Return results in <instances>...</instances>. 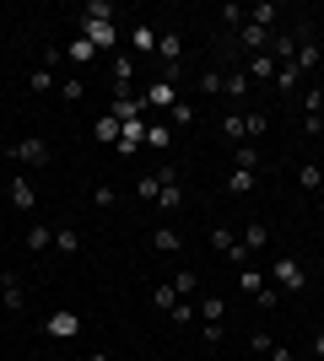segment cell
<instances>
[{
    "label": "cell",
    "instance_id": "cell-16",
    "mask_svg": "<svg viewBox=\"0 0 324 361\" xmlns=\"http://www.w3.org/2000/svg\"><path fill=\"white\" fill-rule=\"evenodd\" d=\"M0 302H6L11 313H22V307H28V297H22V281H16V275H0Z\"/></svg>",
    "mask_w": 324,
    "mask_h": 361
},
{
    "label": "cell",
    "instance_id": "cell-31",
    "mask_svg": "<svg viewBox=\"0 0 324 361\" xmlns=\"http://www.w3.org/2000/svg\"><path fill=\"white\" fill-rule=\"evenodd\" d=\"M92 135L103 140V146H114V140H119V119H114V114H103V119L92 124Z\"/></svg>",
    "mask_w": 324,
    "mask_h": 361
},
{
    "label": "cell",
    "instance_id": "cell-40",
    "mask_svg": "<svg viewBox=\"0 0 324 361\" xmlns=\"http://www.w3.org/2000/svg\"><path fill=\"white\" fill-rule=\"evenodd\" d=\"M232 243H238V232H232V226H216V232H211V248H216V254H227Z\"/></svg>",
    "mask_w": 324,
    "mask_h": 361
},
{
    "label": "cell",
    "instance_id": "cell-6",
    "mask_svg": "<svg viewBox=\"0 0 324 361\" xmlns=\"http://www.w3.org/2000/svg\"><path fill=\"white\" fill-rule=\"evenodd\" d=\"M44 329H49V340H76V334H81V318L71 313V307H60V313H49Z\"/></svg>",
    "mask_w": 324,
    "mask_h": 361
},
{
    "label": "cell",
    "instance_id": "cell-44",
    "mask_svg": "<svg viewBox=\"0 0 324 361\" xmlns=\"http://www.w3.org/2000/svg\"><path fill=\"white\" fill-rule=\"evenodd\" d=\"M222 22H232V27H244V22H248V11H244V6H232V0H227V6H222Z\"/></svg>",
    "mask_w": 324,
    "mask_h": 361
},
{
    "label": "cell",
    "instance_id": "cell-47",
    "mask_svg": "<svg viewBox=\"0 0 324 361\" xmlns=\"http://www.w3.org/2000/svg\"><path fill=\"white\" fill-rule=\"evenodd\" d=\"M92 205H97V211H108V205H114V189H108V183H97V189H92Z\"/></svg>",
    "mask_w": 324,
    "mask_h": 361
},
{
    "label": "cell",
    "instance_id": "cell-41",
    "mask_svg": "<svg viewBox=\"0 0 324 361\" xmlns=\"http://www.w3.org/2000/svg\"><path fill=\"white\" fill-rule=\"evenodd\" d=\"M60 97H65V103H81V97H87V87H81V75H71V81H60Z\"/></svg>",
    "mask_w": 324,
    "mask_h": 361
},
{
    "label": "cell",
    "instance_id": "cell-42",
    "mask_svg": "<svg viewBox=\"0 0 324 361\" xmlns=\"http://www.w3.org/2000/svg\"><path fill=\"white\" fill-rule=\"evenodd\" d=\"M248 350H254V356H270V350H276V340H270V334H248Z\"/></svg>",
    "mask_w": 324,
    "mask_h": 361
},
{
    "label": "cell",
    "instance_id": "cell-39",
    "mask_svg": "<svg viewBox=\"0 0 324 361\" xmlns=\"http://www.w3.org/2000/svg\"><path fill=\"white\" fill-rule=\"evenodd\" d=\"M54 75H60V71H44V65H38V71H32L28 81H32V92H54V87H60Z\"/></svg>",
    "mask_w": 324,
    "mask_h": 361
},
{
    "label": "cell",
    "instance_id": "cell-19",
    "mask_svg": "<svg viewBox=\"0 0 324 361\" xmlns=\"http://www.w3.org/2000/svg\"><path fill=\"white\" fill-rule=\"evenodd\" d=\"M114 92H130V81H136V60H130V54H114Z\"/></svg>",
    "mask_w": 324,
    "mask_h": 361
},
{
    "label": "cell",
    "instance_id": "cell-29",
    "mask_svg": "<svg viewBox=\"0 0 324 361\" xmlns=\"http://www.w3.org/2000/svg\"><path fill=\"white\" fill-rule=\"evenodd\" d=\"M157 195H162V178H157V173H146V178H136V200H146V205H157Z\"/></svg>",
    "mask_w": 324,
    "mask_h": 361
},
{
    "label": "cell",
    "instance_id": "cell-52",
    "mask_svg": "<svg viewBox=\"0 0 324 361\" xmlns=\"http://www.w3.org/2000/svg\"><path fill=\"white\" fill-rule=\"evenodd\" d=\"M313 361H324V356H313Z\"/></svg>",
    "mask_w": 324,
    "mask_h": 361
},
{
    "label": "cell",
    "instance_id": "cell-30",
    "mask_svg": "<svg viewBox=\"0 0 324 361\" xmlns=\"http://www.w3.org/2000/svg\"><path fill=\"white\" fill-rule=\"evenodd\" d=\"M54 254L76 259V254H81V232H54Z\"/></svg>",
    "mask_w": 324,
    "mask_h": 361
},
{
    "label": "cell",
    "instance_id": "cell-3",
    "mask_svg": "<svg viewBox=\"0 0 324 361\" xmlns=\"http://www.w3.org/2000/svg\"><path fill=\"white\" fill-rule=\"evenodd\" d=\"M157 60H162V71H173V65L184 60V32H179V27L157 32Z\"/></svg>",
    "mask_w": 324,
    "mask_h": 361
},
{
    "label": "cell",
    "instance_id": "cell-20",
    "mask_svg": "<svg viewBox=\"0 0 324 361\" xmlns=\"http://www.w3.org/2000/svg\"><path fill=\"white\" fill-rule=\"evenodd\" d=\"M265 130H270V114H265V108L244 114V140H248V146H254V140H265Z\"/></svg>",
    "mask_w": 324,
    "mask_h": 361
},
{
    "label": "cell",
    "instance_id": "cell-38",
    "mask_svg": "<svg viewBox=\"0 0 324 361\" xmlns=\"http://www.w3.org/2000/svg\"><path fill=\"white\" fill-rule=\"evenodd\" d=\"M92 54H97V49L87 44L81 32H76V38H71V49H65V60H76V65H81V60H92Z\"/></svg>",
    "mask_w": 324,
    "mask_h": 361
},
{
    "label": "cell",
    "instance_id": "cell-23",
    "mask_svg": "<svg viewBox=\"0 0 324 361\" xmlns=\"http://www.w3.org/2000/svg\"><path fill=\"white\" fill-rule=\"evenodd\" d=\"M22 243H28V254H44V248H54V226H38V221H32Z\"/></svg>",
    "mask_w": 324,
    "mask_h": 361
},
{
    "label": "cell",
    "instance_id": "cell-18",
    "mask_svg": "<svg viewBox=\"0 0 324 361\" xmlns=\"http://www.w3.org/2000/svg\"><path fill=\"white\" fill-rule=\"evenodd\" d=\"M232 286L244 291V297H260V291H265V270H254V264H248V270L232 275Z\"/></svg>",
    "mask_w": 324,
    "mask_h": 361
},
{
    "label": "cell",
    "instance_id": "cell-17",
    "mask_svg": "<svg viewBox=\"0 0 324 361\" xmlns=\"http://www.w3.org/2000/svg\"><path fill=\"white\" fill-rule=\"evenodd\" d=\"M238 243H244L248 254H260V248H270V226H265V221H248V226H244V238H238Z\"/></svg>",
    "mask_w": 324,
    "mask_h": 361
},
{
    "label": "cell",
    "instance_id": "cell-36",
    "mask_svg": "<svg viewBox=\"0 0 324 361\" xmlns=\"http://www.w3.org/2000/svg\"><path fill=\"white\" fill-rule=\"evenodd\" d=\"M313 65H319V44H308V38H303V44H297V71L308 75Z\"/></svg>",
    "mask_w": 324,
    "mask_h": 361
},
{
    "label": "cell",
    "instance_id": "cell-25",
    "mask_svg": "<svg viewBox=\"0 0 324 361\" xmlns=\"http://www.w3.org/2000/svg\"><path fill=\"white\" fill-rule=\"evenodd\" d=\"M260 162H265L260 146H248V140H244V146H232V167H244V173H260Z\"/></svg>",
    "mask_w": 324,
    "mask_h": 361
},
{
    "label": "cell",
    "instance_id": "cell-35",
    "mask_svg": "<svg viewBox=\"0 0 324 361\" xmlns=\"http://www.w3.org/2000/svg\"><path fill=\"white\" fill-rule=\"evenodd\" d=\"M157 205H162V211H179V205H184V189H179V183H162V195H157Z\"/></svg>",
    "mask_w": 324,
    "mask_h": 361
},
{
    "label": "cell",
    "instance_id": "cell-46",
    "mask_svg": "<svg viewBox=\"0 0 324 361\" xmlns=\"http://www.w3.org/2000/svg\"><path fill=\"white\" fill-rule=\"evenodd\" d=\"M38 65H44V71H60V65H65V49H44V60H38Z\"/></svg>",
    "mask_w": 324,
    "mask_h": 361
},
{
    "label": "cell",
    "instance_id": "cell-7",
    "mask_svg": "<svg viewBox=\"0 0 324 361\" xmlns=\"http://www.w3.org/2000/svg\"><path fill=\"white\" fill-rule=\"evenodd\" d=\"M195 313H200L205 324H222V318H227V297H222V291H200V307H195Z\"/></svg>",
    "mask_w": 324,
    "mask_h": 361
},
{
    "label": "cell",
    "instance_id": "cell-32",
    "mask_svg": "<svg viewBox=\"0 0 324 361\" xmlns=\"http://www.w3.org/2000/svg\"><path fill=\"white\" fill-rule=\"evenodd\" d=\"M297 183H303V189H324V167L319 162H303V167H297Z\"/></svg>",
    "mask_w": 324,
    "mask_h": 361
},
{
    "label": "cell",
    "instance_id": "cell-45",
    "mask_svg": "<svg viewBox=\"0 0 324 361\" xmlns=\"http://www.w3.org/2000/svg\"><path fill=\"white\" fill-rule=\"evenodd\" d=\"M168 318H173V324H195V302H179Z\"/></svg>",
    "mask_w": 324,
    "mask_h": 361
},
{
    "label": "cell",
    "instance_id": "cell-4",
    "mask_svg": "<svg viewBox=\"0 0 324 361\" xmlns=\"http://www.w3.org/2000/svg\"><path fill=\"white\" fill-rule=\"evenodd\" d=\"M6 189H11V195H6V200H11V211L32 216V205H38V189H32V178H28V173H16V178L6 183Z\"/></svg>",
    "mask_w": 324,
    "mask_h": 361
},
{
    "label": "cell",
    "instance_id": "cell-48",
    "mask_svg": "<svg viewBox=\"0 0 324 361\" xmlns=\"http://www.w3.org/2000/svg\"><path fill=\"white\" fill-rule=\"evenodd\" d=\"M303 130H308V135L319 140V135H324V114H308V119H303Z\"/></svg>",
    "mask_w": 324,
    "mask_h": 361
},
{
    "label": "cell",
    "instance_id": "cell-26",
    "mask_svg": "<svg viewBox=\"0 0 324 361\" xmlns=\"http://www.w3.org/2000/svg\"><path fill=\"white\" fill-rule=\"evenodd\" d=\"M222 97H232V103L248 97V71H227V75H222Z\"/></svg>",
    "mask_w": 324,
    "mask_h": 361
},
{
    "label": "cell",
    "instance_id": "cell-49",
    "mask_svg": "<svg viewBox=\"0 0 324 361\" xmlns=\"http://www.w3.org/2000/svg\"><path fill=\"white\" fill-rule=\"evenodd\" d=\"M265 361H292V350H287V345H276V350H270Z\"/></svg>",
    "mask_w": 324,
    "mask_h": 361
},
{
    "label": "cell",
    "instance_id": "cell-27",
    "mask_svg": "<svg viewBox=\"0 0 324 361\" xmlns=\"http://www.w3.org/2000/svg\"><path fill=\"white\" fill-rule=\"evenodd\" d=\"M146 146H173V124H162V119H146Z\"/></svg>",
    "mask_w": 324,
    "mask_h": 361
},
{
    "label": "cell",
    "instance_id": "cell-51",
    "mask_svg": "<svg viewBox=\"0 0 324 361\" xmlns=\"http://www.w3.org/2000/svg\"><path fill=\"white\" fill-rule=\"evenodd\" d=\"M81 361H114V356H108V350H92V356H81Z\"/></svg>",
    "mask_w": 324,
    "mask_h": 361
},
{
    "label": "cell",
    "instance_id": "cell-14",
    "mask_svg": "<svg viewBox=\"0 0 324 361\" xmlns=\"http://www.w3.org/2000/svg\"><path fill=\"white\" fill-rule=\"evenodd\" d=\"M179 248H184L179 226H157V232H152V254H179Z\"/></svg>",
    "mask_w": 324,
    "mask_h": 361
},
{
    "label": "cell",
    "instance_id": "cell-10",
    "mask_svg": "<svg viewBox=\"0 0 324 361\" xmlns=\"http://www.w3.org/2000/svg\"><path fill=\"white\" fill-rule=\"evenodd\" d=\"M76 22H119V11L108 0H87V6H76Z\"/></svg>",
    "mask_w": 324,
    "mask_h": 361
},
{
    "label": "cell",
    "instance_id": "cell-21",
    "mask_svg": "<svg viewBox=\"0 0 324 361\" xmlns=\"http://www.w3.org/2000/svg\"><path fill=\"white\" fill-rule=\"evenodd\" d=\"M179 302H184V297L173 291V281H157V286H152V307H157V313H173Z\"/></svg>",
    "mask_w": 324,
    "mask_h": 361
},
{
    "label": "cell",
    "instance_id": "cell-24",
    "mask_svg": "<svg viewBox=\"0 0 324 361\" xmlns=\"http://www.w3.org/2000/svg\"><path fill=\"white\" fill-rule=\"evenodd\" d=\"M168 281H173V291H179L184 302H189V297H200V275H195V270H173Z\"/></svg>",
    "mask_w": 324,
    "mask_h": 361
},
{
    "label": "cell",
    "instance_id": "cell-11",
    "mask_svg": "<svg viewBox=\"0 0 324 361\" xmlns=\"http://www.w3.org/2000/svg\"><path fill=\"white\" fill-rule=\"evenodd\" d=\"M238 44H244L248 54H265V49H270V32L254 27V22H244V27H238Z\"/></svg>",
    "mask_w": 324,
    "mask_h": 361
},
{
    "label": "cell",
    "instance_id": "cell-9",
    "mask_svg": "<svg viewBox=\"0 0 324 361\" xmlns=\"http://www.w3.org/2000/svg\"><path fill=\"white\" fill-rule=\"evenodd\" d=\"M146 146V119H130V124H119V151L130 157V151H140Z\"/></svg>",
    "mask_w": 324,
    "mask_h": 361
},
{
    "label": "cell",
    "instance_id": "cell-43",
    "mask_svg": "<svg viewBox=\"0 0 324 361\" xmlns=\"http://www.w3.org/2000/svg\"><path fill=\"white\" fill-rule=\"evenodd\" d=\"M254 302H260V313H276V307H281V291H276V286H265Z\"/></svg>",
    "mask_w": 324,
    "mask_h": 361
},
{
    "label": "cell",
    "instance_id": "cell-8",
    "mask_svg": "<svg viewBox=\"0 0 324 361\" xmlns=\"http://www.w3.org/2000/svg\"><path fill=\"white\" fill-rule=\"evenodd\" d=\"M270 87H276L281 97H297V92H303V71H297V60H292V65H281V71H276V81H270Z\"/></svg>",
    "mask_w": 324,
    "mask_h": 361
},
{
    "label": "cell",
    "instance_id": "cell-28",
    "mask_svg": "<svg viewBox=\"0 0 324 361\" xmlns=\"http://www.w3.org/2000/svg\"><path fill=\"white\" fill-rule=\"evenodd\" d=\"M297 103H303V119H308V114H324V87H303Z\"/></svg>",
    "mask_w": 324,
    "mask_h": 361
},
{
    "label": "cell",
    "instance_id": "cell-34",
    "mask_svg": "<svg viewBox=\"0 0 324 361\" xmlns=\"http://www.w3.org/2000/svg\"><path fill=\"white\" fill-rule=\"evenodd\" d=\"M222 135H227L232 146H244V114H238V108H232L227 119H222Z\"/></svg>",
    "mask_w": 324,
    "mask_h": 361
},
{
    "label": "cell",
    "instance_id": "cell-50",
    "mask_svg": "<svg viewBox=\"0 0 324 361\" xmlns=\"http://www.w3.org/2000/svg\"><path fill=\"white\" fill-rule=\"evenodd\" d=\"M313 356H324V329H319V334H313Z\"/></svg>",
    "mask_w": 324,
    "mask_h": 361
},
{
    "label": "cell",
    "instance_id": "cell-12",
    "mask_svg": "<svg viewBox=\"0 0 324 361\" xmlns=\"http://www.w3.org/2000/svg\"><path fill=\"white\" fill-rule=\"evenodd\" d=\"M130 49H136V54H157V27L152 22H136V27H130Z\"/></svg>",
    "mask_w": 324,
    "mask_h": 361
},
{
    "label": "cell",
    "instance_id": "cell-33",
    "mask_svg": "<svg viewBox=\"0 0 324 361\" xmlns=\"http://www.w3.org/2000/svg\"><path fill=\"white\" fill-rule=\"evenodd\" d=\"M195 87H200V97H222V71H200Z\"/></svg>",
    "mask_w": 324,
    "mask_h": 361
},
{
    "label": "cell",
    "instance_id": "cell-1",
    "mask_svg": "<svg viewBox=\"0 0 324 361\" xmlns=\"http://www.w3.org/2000/svg\"><path fill=\"white\" fill-rule=\"evenodd\" d=\"M265 275H270V286H276L281 297H297V291L308 286V270H303V264H297L292 254H281V259H270V270H265Z\"/></svg>",
    "mask_w": 324,
    "mask_h": 361
},
{
    "label": "cell",
    "instance_id": "cell-2",
    "mask_svg": "<svg viewBox=\"0 0 324 361\" xmlns=\"http://www.w3.org/2000/svg\"><path fill=\"white\" fill-rule=\"evenodd\" d=\"M11 162H16V167H32V173H38V167L54 162V151H49V140L28 135V140H16V146H11Z\"/></svg>",
    "mask_w": 324,
    "mask_h": 361
},
{
    "label": "cell",
    "instance_id": "cell-22",
    "mask_svg": "<svg viewBox=\"0 0 324 361\" xmlns=\"http://www.w3.org/2000/svg\"><path fill=\"white\" fill-rule=\"evenodd\" d=\"M281 65L270 60V54H248V81H276Z\"/></svg>",
    "mask_w": 324,
    "mask_h": 361
},
{
    "label": "cell",
    "instance_id": "cell-5",
    "mask_svg": "<svg viewBox=\"0 0 324 361\" xmlns=\"http://www.w3.org/2000/svg\"><path fill=\"white\" fill-rule=\"evenodd\" d=\"M76 27H81V38H87L92 49H114L119 44V22H76Z\"/></svg>",
    "mask_w": 324,
    "mask_h": 361
},
{
    "label": "cell",
    "instance_id": "cell-37",
    "mask_svg": "<svg viewBox=\"0 0 324 361\" xmlns=\"http://www.w3.org/2000/svg\"><path fill=\"white\" fill-rule=\"evenodd\" d=\"M168 124H173V130H189V124H195V108H189V103H173L168 108Z\"/></svg>",
    "mask_w": 324,
    "mask_h": 361
},
{
    "label": "cell",
    "instance_id": "cell-15",
    "mask_svg": "<svg viewBox=\"0 0 324 361\" xmlns=\"http://www.w3.org/2000/svg\"><path fill=\"white\" fill-rule=\"evenodd\" d=\"M254 183H260V173H244V167H227V178H222V189H227V195H248Z\"/></svg>",
    "mask_w": 324,
    "mask_h": 361
},
{
    "label": "cell",
    "instance_id": "cell-13",
    "mask_svg": "<svg viewBox=\"0 0 324 361\" xmlns=\"http://www.w3.org/2000/svg\"><path fill=\"white\" fill-rule=\"evenodd\" d=\"M248 22L270 32V27H276V22H281V6H276V0H260V6H248Z\"/></svg>",
    "mask_w": 324,
    "mask_h": 361
}]
</instances>
